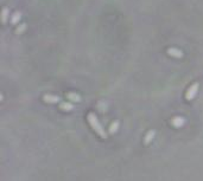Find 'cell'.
Instances as JSON below:
<instances>
[{"label":"cell","mask_w":203,"mask_h":181,"mask_svg":"<svg viewBox=\"0 0 203 181\" xmlns=\"http://www.w3.org/2000/svg\"><path fill=\"white\" fill-rule=\"evenodd\" d=\"M168 55L171 57H175V58H180V57H183V51L177 48H170V49H168Z\"/></svg>","instance_id":"obj_1"},{"label":"cell","mask_w":203,"mask_h":181,"mask_svg":"<svg viewBox=\"0 0 203 181\" xmlns=\"http://www.w3.org/2000/svg\"><path fill=\"white\" fill-rule=\"evenodd\" d=\"M197 89H198V84H194V85H191V86L188 89L185 97H187L188 100H192V98L195 97V95L197 94Z\"/></svg>","instance_id":"obj_2"},{"label":"cell","mask_w":203,"mask_h":181,"mask_svg":"<svg viewBox=\"0 0 203 181\" xmlns=\"http://www.w3.org/2000/svg\"><path fill=\"white\" fill-rule=\"evenodd\" d=\"M20 19H21V13L17 11V12H14V13L11 15L10 21H11V24H12V25H17L18 22L20 21Z\"/></svg>","instance_id":"obj_3"},{"label":"cell","mask_w":203,"mask_h":181,"mask_svg":"<svg viewBox=\"0 0 203 181\" xmlns=\"http://www.w3.org/2000/svg\"><path fill=\"white\" fill-rule=\"evenodd\" d=\"M10 8L8 7H4L3 8V14H1V19H3V24H7V21L10 20Z\"/></svg>","instance_id":"obj_4"},{"label":"cell","mask_w":203,"mask_h":181,"mask_svg":"<svg viewBox=\"0 0 203 181\" xmlns=\"http://www.w3.org/2000/svg\"><path fill=\"white\" fill-rule=\"evenodd\" d=\"M26 29H28L26 24H25V22H23V24H20V25L17 26V29H16V34H23V33L26 31Z\"/></svg>","instance_id":"obj_5"},{"label":"cell","mask_w":203,"mask_h":181,"mask_svg":"<svg viewBox=\"0 0 203 181\" xmlns=\"http://www.w3.org/2000/svg\"><path fill=\"white\" fill-rule=\"evenodd\" d=\"M44 100H45V102H49V103H57L59 101V97L52 96V95H47V96H44Z\"/></svg>","instance_id":"obj_6"},{"label":"cell","mask_w":203,"mask_h":181,"mask_svg":"<svg viewBox=\"0 0 203 181\" xmlns=\"http://www.w3.org/2000/svg\"><path fill=\"white\" fill-rule=\"evenodd\" d=\"M68 98H69L70 101H73V102H80L81 101V97L76 94H69L68 95Z\"/></svg>","instance_id":"obj_7"},{"label":"cell","mask_w":203,"mask_h":181,"mask_svg":"<svg viewBox=\"0 0 203 181\" xmlns=\"http://www.w3.org/2000/svg\"><path fill=\"white\" fill-rule=\"evenodd\" d=\"M61 108L64 109V110H71V109H73V105H71L70 103H66V102H65V103H62V104H61Z\"/></svg>","instance_id":"obj_8"}]
</instances>
